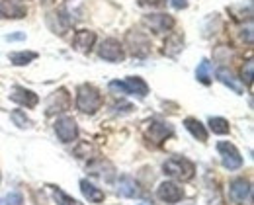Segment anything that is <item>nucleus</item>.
<instances>
[{
    "instance_id": "nucleus-1",
    "label": "nucleus",
    "mask_w": 254,
    "mask_h": 205,
    "mask_svg": "<svg viewBox=\"0 0 254 205\" xmlns=\"http://www.w3.org/2000/svg\"><path fill=\"white\" fill-rule=\"evenodd\" d=\"M102 107V94L92 84H80L76 90V109L88 115H94Z\"/></svg>"
},
{
    "instance_id": "nucleus-2",
    "label": "nucleus",
    "mask_w": 254,
    "mask_h": 205,
    "mask_svg": "<svg viewBox=\"0 0 254 205\" xmlns=\"http://www.w3.org/2000/svg\"><path fill=\"white\" fill-rule=\"evenodd\" d=\"M162 170H164L166 176H170L174 180L188 182V180L193 178V174H195V166H193L191 160L184 158V156H172V158H168L162 164Z\"/></svg>"
},
{
    "instance_id": "nucleus-3",
    "label": "nucleus",
    "mask_w": 254,
    "mask_h": 205,
    "mask_svg": "<svg viewBox=\"0 0 254 205\" xmlns=\"http://www.w3.org/2000/svg\"><path fill=\"white\" fill-rule=\"evenodd\" d=\"M229 196L237 205H251L253 202V186L245 178H235L229 184Z\"/></svg>"
},
{
    "instance_id": "nucleus-4",
    "label": "nucleus",
    "mask_w": 254,
    "mask_h": 205,
    "mask_svg": "<svg viewBox=\"0 0 254 205\" xmlns=\"http://www.w3.org/2000/svg\"><path fill=\"white\" fill-rule=\"evenodd\" d=\"M98 57L104 59V61H108V63H120V61L126 59V51H124V45H122L118 39L108 37V39H104V41L100 43V47H98Z\"/></svg>"
},
{
    "instance_id": "nucleus-5",
    "label": "nucleus",
    "mask_w": 254,
    "mask_h": 205,
    "mask_svg": "<svg viewBox=\"0 0 254 205\" xmlns=\"http://www.w3.org/2000/svg\"><path fill=\"white\" fill-rule=\"evenodd\" d=\"M217 151L221 156V164L227 170H239L243 166V156L233 143H229V141L217 143Z\"/></svg>"
},
{
    "instance_id": "nucleus-6",
    "label": "nucleus",
    "mask_w": 254,
    "mask_h": 205,
    "mask_svg": "<svg viewBox=\"0 0 254 205\" xmlns=\"http://www.w3.org/2000/svg\"><path fill=\"white\" fill-rule=\"evenodd\" d=\"M126 43L135 57H147L151 53V41H149L147 34H143V32H137V30L127 32Z\"/></svg>"
},
{
    "instance_id": "nucleus-7",
    "label": "nucleus",
    "mask_w": 254,
    "mask_h": 205,
    "mask_svg": "<svg viewBox=\"0 0 254 205\" xmlns=\"http://www.w3.org/2000/svg\"><path fill=\"white\" fill-rule=\"evenodd\" d=\"M53 129H55L57 137H59L63 143H72V141H76V137H78V125H76V121H74L72 117H68V115H63V117L55 119Z\"/></svg>"
},
{
    "instance_id": "nucleus-8",
    "label": "nucleus",
    "mask_w": 254,
    "mask_h": 205,
    "mask_svg": "<svg viewBox=\"0 0 254 205\" xmlns=\"http://www.w3.org/2000/svg\"><path fill=\"white\" fill-rule=\"evenodd\" d=\"M172 133H174L172 125L166 123V121H159V119H153L149 123V127H147V139L151 143H155V145L164 143L168 137H172Z\"/></svg>"
},
{
    "instance_id": "nucleus-9",
    "label": "nucleus",
    "mask_w": 254,
    "mask_h": 205,
    "mask_svg": "<svg viewBox=\"0 0 254 205\" xmlns=\"http://www.w3.org/2000/svg\"><path fill=\"white\" fill-rule=\"evenodd\" d=\"M70 107V96L64 88H59L57 92H53L49 98H47V105H45V113L47 115H53V113H59V111H66Z\"/></svg>"
},
{
    "instance_id": "nucleus-10",
    "label": "nucleus",
    "mask_w": 254,
    "mask_h": 205,
    "mask_svg": "<svg viewBox=\"0 0 254 205\" xmlns=\"http://www.w3.org/2000/svg\"><path fill=\"white\" fill-rule=\"evenodd\" d=\"M143 24L149 26L155 34H164L174 28V18L168 14H149L143 18Z\"/></svg>"
},
{
    "instance_id": "nucleus-11",
    "label": "nucleus",
    "mask_w": 254,
    "mask_h": 205,
    "mask_svg": "<svg viewBox=\"0 0 254 205\" xmlns=\"http://www.w3.org/2000/svg\"><path fill=\"white\" fill-rule=\"evenodd\" d=\"M157 196H159L160 202L164 204H178L182 198H184V190L176 184V182H162L157 190Z\"/></svg>"
},
{
    "instance_id": "nucleus-12",
    "label": "nucleus",
    "mask_w": 254,
    "mask_h": 205,
    "mask_svg": "<svg viewBox=\"0 0 254 205\" xmlns=\"http://www.w3.org/2000/svg\"><path fill=\"white\" fill-rule=\"evenodd\" d=\"M10 100L20 103V105H26V107H35L39 103L37 94L32 92V90H28V88H24V86H14V90L10 94Z\"/></svg>"
},
{
    "instance_id": "nucleus-13",
    "label": "nucleus",
    "mask_w": 254,
    "mask_h": 205,
    "mask_svg": "<svg viewBox=\"0 0 254 205\" xmlns=\"http://www.w3.org/2000/svg\"><path fill=\"white\" fill-rule=\"evenodd\" d=\"M28 10L24 4H18L14 0H0V16L2 18H12V20H22L26 18Z\"/></svg>"
},
{
    "instance_id": "nucleus-14",
    "label": "nucleus",
    "mask_w": 254,
    "mask_h": 205,
    "mask_svg": "<svg viewBox=\"0 0 254 205\" xmlns=\"http://www.w3.org/2000/svg\"><path fill=\"white\" fill-rule=\"evenodd\" d=\"M96 43V34L92 30H78L72 39V47L80 53H88Z\"/></svg>"
},
{
    "instance_id": "nucleus-15",
    "label": "nucleus",
    "mask_w": 254,
    "mask_h": 205,
    "mask_svg": "<svg viewBox=\"0 0 254 205\" xmlns=\"http://www.w3.org/2000/svg\"><path fill=\"white\" fill-rule=\"evenodd\" d=\"M118 194L122 198H139L141 196V190H139V184L131 178V176H122L118 180Z\"/></svg>"
},
{
    "instance_id": "nucleus-16",
    "label": "nucleus",
    "mask_w": 254,
    "mask_h": 205,
    "mask_svg": "<svg viewBox=\"0 0 254 205\" xmlns=\"http://www.w3.org/2000/svg\"><path fill=\"white\" fill-rule=\"evenodd\" d=\"M124 82H126L129 94H135V96H139V98H145V96L149 94V84H147L141 76H127Z\"/></svg>"
},
{
    "instance_id": "nucleus-17",
    "label": "nucleus",
    "mask_w": 254,
    "mask_h": 205,
    "mask_svg": "<svg viewBox=\"0 0 254 205\" xmlns=\"http://www.w3.org/2000/svg\"><path fill=\"white\" fill-rule=\"evenodd\" d=\"M80 192H82V196H84L90 204H102L104 198H106V194H104L100 188H96L94 184H90L88 180H80Z\"/></svg>"
},
{
    "instance_id": "nucleus-18",
    "label": "nucleus",
    "mask_w": 254,
    "mask_h": 205,
    "mask_svg": "<svg viewBox=\"0 0 254 205\" xmlns=\"http://www.w3.org/2000/svg\"><path fill=\"white\" fill-rule=\"evenodd\" d=\"M184 125H186V129L191 133V137H195L197 141H201V143L207 141V129H205V125H203L199 119H195V117H186V119H184Z\"/></svg>"
},
{
    "instance_id": "nucleus-19",
    "label": "nucleus",
    "mask_w": 254,
    "mask_h": 205,
    "mask_svg": "<svg viewBox=\"0 0 254 205\" xmlns=\"http://www.w3.org/2000/svg\"><path fill=\"white\" fill-rule=\"evenodd\" d=\"M182 49H184V37L180 34H172L164 41V55L168 57H176Z\"/></svg>"
},
{
    "instance_id": "nucleus-20",
    "label": "nucleus",
    "mask_w": 254,
    "mask_h": 205,
    "mask_svg": "<svg viewBox=\"0 0 254 205\" xmlns=\"http://www.w3.org/2000/svg\"><path fill=\"white\" fill-rule=\"evenodd\" d=\"M217 80H219V82H223L225 86H229L233 92L243 94V86H241V84L235 80V74H233L229 68H225V67L217 68Z\"/></svg>"
},
{
    "instance_id": "nucleus-21",
    "label": "nucleus",
    "mask_w": 254,
    "mask_h": 205,
    "mask_svg": "<svg viewBox=\"0 0 254 205\" xmlns=\"http://www.w3.org/2000/svg\"><path fill=\"white\" fill-rule=\"evenodd\" d=\"M35 59H37V53L35 51H16V53H10V63L16 65V67L30 65Z\"/></svg>"
},
{
    "instance_id": "nucleus-22",
    "label": "nucleus",
    "mask_w": 254,
    "mask_h": 205,
    "mask_svg": "<svg viewBox=\"0 0 254 205\" xmlns=\"http://www.w3.org/2000/svg\"><path fill=\"white\" fill-rule=\"evenodd\" d=\"M195 78H197V82H201V84H209L211 82V63L207 61V59H203L201 63H199V67L195 70Z\"/></svg>"
},
{
    "instance_id": "nucleus-23",
    "label": "nucleus",
    "mask_w": 254,
    "mask_h": 205,
    "mask_svg": "<svg viewBox=\"0 0 254 205\" xmlns=\"http://www.w3.org/2000/svg\"><path fill=\"white\" fill-rule=\"evenodd\" d=\"M51 194H53V200L57 202V205H84L80 204L78 200H74V198H70L68 194H64L61 188H57V186H53L51 188Z\"/></svg>"
},
{
    "instance_id": "nucleus-24",
    "label": "nucleus",
    "mask_w": 254,
    "mask_h": 205,
    "mask_svg": "<svg viewBox=\"0 0 254 205\" xmlns=\"http://www.w3.org/2000/svg\"><path fill=\"white\" fill-rule=\"evenodd\" d=\"M209 129L215 133V135H227L231 131V125L227 119L223 117H209Z\"/></svg>"
},
{
    "instance_id": "nucleus-25",
    "label": "nucleus",
    "mask_w": 254,
    "mask_h": 205,
    "mask_svg": "<svg viewBox=\"0 0 254 205\" xmlns=\"http://www.w3.org/2000/svg\"><path fill=\"white\" fill-rule=\"evenodd\" d=\"M10 117H12L14 125H18L20 129H28V127H32L30 117H28V115H26V111H22V109H14V111L10 113Z\"/></svg>"
},
{
    "instance_id": "nucleus-26",
    "label": "nucleus",
    "mask_w": 254,
    "mask_h": 205,
    "mask_svg": "<svg viewBox=\"0 0 254 205\" xmlns=\"http://www.w3.org/2000/svg\"><path fill=\"white\" fill-rule=\"evenodd\" d=\"M108 88H110L114 94H118V96H126V94H129V92H127L126 82H120V80H112V82L108 84Z\"/></svg>"
},
{
    "instance_id": "nucleus-27",
    "label": "nucleus",
    "mask_w": 254,
    "mask_h": 205,
    "mask_svg": "<svg viewBox=\"0 0 254 205\" xmlns=\"http://www.w3.org/2000/svg\"><path fill=\"white\" fill-rule=\"evenodd\" d=\"M253 68H254L253 59H251V61H247V65H245V68H243V80H245L249 86L253 84Z\"/></svg>"
},
{
    "instance_id": "nucleus-28",
    "label": "nucleus",
    "mask_w": 254,
    "mask_h": 205,
    "mask_svg": "<svg viewBox=\"0 0 254 205\" xmlns=\"http://www.w3.org/2000/svg\"><path fill=\"white\" fill-rule=\"evenodd\" d=\"M2 205H24V200H22V196L18 192H12L10 196H6V200H4Z\"/></svg>"
},
{
    "instance_id": "nucleus-29",
    "label": "nucleus",
    "mask_w": 254,
    "mask_h": 205,
    "mask_svg": "<svg viewBox=\"0 0 254 205\" xmlns=\"http://www.w3.org/2000/svg\"><path fill=\"white\" fill-rule=\"evenodd\" d=\"M139 6H145V8H164L166 6V0H137Z\"/></svg>"
},
{
    "instance_id": "nucleus-30",
    "label": "nucleus",
    "mask_w": 254,
    "mask_h": 205,
    "mask_svg": "<svg viewBox=\"0 0 254 205\" xmlns=\"http://www.w3.org/2000/svg\"><path fill=\"white\" fill-rule=\"evenodd\" d=\"M170 4H172L176 10H184V8H188V2H186V0H170Z\"/></svg>"
},
{
    "instance_id": "nucleus-31",
    "label": "nucleus",
    "mask_w": 254,
    "mask_h": 205,
    "mask_svg": "<svg viewBox=\"0 0 254 205\" xmlns=\"http://www.w3.org/2000/svg\"><path fill=\"white\" fill-rule=\"evenodd\" d=\"M22 39H26V35H24V34H10V35H6V41H22Z\"/></svg>"
},
{
    "instance_id": "nucleus-32",
    "label": "nucleus",
    "mask_w": 254,
    "mask_h": 205,
    "mask_svg": "<svg viewBox=\"0 0 254 205\" xmlns=\"http://www.w3.org/2000/svg\"><path fill=\"white\" fill-rule=\"evenodd\" d=\"M41 2H43V4H51L53 0H41Z\"/></svg>"
}]
</instances>
